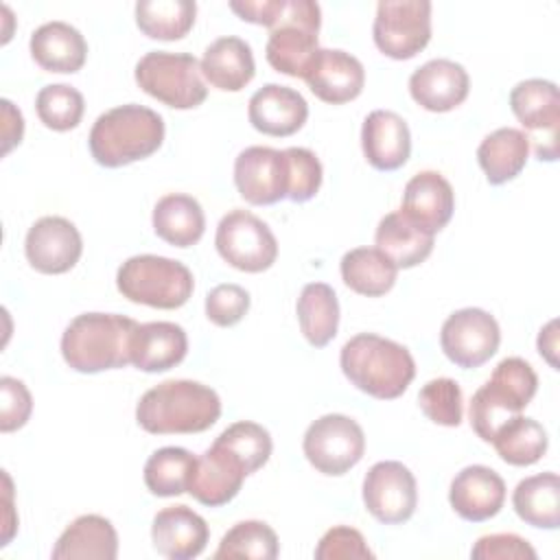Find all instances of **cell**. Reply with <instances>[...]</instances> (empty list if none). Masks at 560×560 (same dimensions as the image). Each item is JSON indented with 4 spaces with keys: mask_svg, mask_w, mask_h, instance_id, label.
I'll return each mask as SVG.
<instances>
[{
    "mask_svg": "<svg viewBox=\"0 0 560 560\" xmlns=\"http://www.w3.org/2000/svg\"><path fill=\"white\" fill-rule=\"evenodd\" d=\"M221 416L219 394L188 378L164 381L142 394L136 407L138 424L153 435L201 433Z\"/></svg>",
    "mask_w": 560,
    "mask_h": 560,
    "instance_id": "cell-1",
    "label": "cell"
},
{
    "mask_svg": "<svg viewBox=\"0 0 560 560\" xmlns=\"http://www.w3.org/2000/svg\"><path fill=\"white\" fill-rule=\"evenodd\" d=\"M343 376L363 394L378 400L402 396L416 376L411 352L387 337L359 332L348 339L339 354Z\"/></svg>",
    "mask_w": 560,
    "mask_h": 560,
    "instance_id": "cell-2",
    "label": "cell"
},
{
    "mask_svg": "<svg viewBox=\"0 0 560 560\" xmlns=\"http://www.w3.org/2000/svg\"><path fill=\"white\" fill-rule=\"evenodd\" d=\"M164 142V120L151 107L127 103L101 114L90 129V153L105 168L153 155Z\"/></svg>",
    "mask_w": 560,
    "mask_h": 560,
    "instance_id": "cell-3",
    "label": "cell"
},
{
    "mask_svg": "<svg viewBox=\"0 0 560 560\" xmlns=\"http://www.w3.org/2000/svg\"><path fill=\"white\" fill-rule=\"evenodd\" d=\"M138 322L116 313L77 315L61 335L63 361L81 374H96L131 363Z\"/></svg>",
    "mask_w": 560,
    "mask_h": 560,
    "instance_id": "cell-4",
    "label": "cell"
},
{
    "mask_svg": "<svg viewBox=\"0 0 560 560\" xmlns=\"http://www.w3.org/2000/svg\"><path fill=\"white\" fill-rule=\"evenodd\" d=\"M536 389L538 376L525 359L508 357L499 361L490 378L472 394L468 409L472 431L483 442H492L499 427L532 402Z\"/></svg>",
    "mask_w": 560,
    "mask_h": 560,
    "instance_id": "cell-5",
    "label": "cell"
},
{
    "mask_svg": "<svg viewBox=\"0 0 560 560\" xmlns=\"http://www.w3.org/2000/svg\"><path fill=\"white\" fill-rule=\"evenodd\" d=\"M116 287L133 304L173 311L188 302L195 289L190 269L173 258L140 254L127 258L116 273Z\"/></svg>",
    "mask_w": 560,
    "mask_h": 560,
    "instance_id": "cell-6",
    "label": "cell"
},
{
    "mask_svg": "<svg viewBox=\"0 0 560 560\" xmlns=\"http://www.w3.org/2000/svg\"><path fill=\"white\" fill-rule=\"evenodd\" d=\"M133 77L149 96L173 109L199 107L208 96L199 59L190 52L151 50L136 63Z\"/></svg>",
    "mask_w": 560,
    "mask_h": 560,
    "instance_id": "cell-7",
    "label": "cell"
},
{
    "mask_svg": "<svg viewBox=\"0 0 560 560\" xmlns=\"http://www.w3.org/2000/svg\"><path fill=\"white\" fill-rule=\"evenodd\" d=\"M322 26V9L313 0H284V11L271 28L265 55L273 70L287 77L304 79L311 68L319 44L317 33Z\"/></svg>",
    "mask_w": 560,
    "mask_h": 560,
    "instance_id": "cell-8",
    "label": "cell"
},
{
    "mask_svg": "<svg viewBox=\"0 0 560 560\" xmlns=\"http://www.w3.org/2000/svg\"><path fill=\"white\" fill-rule=\"evenodd\" d=\"M510 107L540 162L558 160L560 92L553 81L525 79L510 92Z\"/></svg>",
    "mask_w": 560,
    "mask_h": 560,
    "instance_id": "cell-9",
    "label": "cell"
},
{
    "mask_svg": "<svg viewBox=\"0 0 560 560\" xmlns=\"http://www.w3.org/2000/svg\"><path fill=\"white\" fill-rule=\"evenodd\" d=\"M219 256L245 273L267 271L278 258V241L271 228L249 210H230L217 225Z\"/></svg>",
    "mask_w": 560,
    "mask_h": 560,
    "instance_id": "cell-10",
    "label": "cell"
},
{
    "mask_svg": "<svg viewBox=\"0 0 560 560\" xmlns=\"http://www.w3.org/2000/svg\"><path fill=\"white\" fill-rule=\"evenodd\" d=\"M308 464L328 477L346 475L365 453V435L357 420L343 413H326L308 424L302 440Z\"/></svg>",
    "mask_w": 560,
    "mask_h": 560,
    "instance_id": "cell-11",
    "label": "cell"
},
{
    "mask_svg": "<svg viewBox=\"0 0 560 560\" xmlns=\"http://www.w3.org/2000/svg\"><path fill=\"white\" fill-rule=\"evenodd\" d=\"M376 48L392 59L416 57L431 39L429 0H381L372 26Z\"/></svg>",
    "mask_w": 560,
    "mask_h": 560,
    "instance_id": "cell-12",
    "label": "cell"
},
{
    "mask_svg": "<svg viewBox=\"0 0 560 560\" xmlns=\"http://www.w3.org/2000/svg\"><path fill=\"white\" fill-rule=\"evenodd\" d=\"M501 343L497 319L483 308H459L451 313L440 330V346L446 359L459 368H479L494 357Z\"/></svg>",
    "mask_w": 560,
    "mask_h": 560,
    "instance_id": "cell-13",
    "label": "cell"
},
{
    "mask_svg": "<svg viewBox=\"0 0 560 560\" xmlns=\"http://www.w3.org/2000/svg\"><path fill=\"white\" fill-rule=\"evenodd\" d=\"M363 503L383 525H400L409 521L418 505L413 472L396 459L376 462L363 479Z\"/></svg>",
    "mask_w": 560,
    "mask_h": 560,
    "instance_id": "cell-14",
    "label": "cell"
},
{
    "mask_svg": "<svg viewBox=\"0 0 560 560\" xmlns=\"http://www.w3.org/2000/svg\"><path fill=\"white\" fill-rule=\"evenodd\" d=\"M234 184L252 206H271L287 199L289 164L284 151L271 147H247L234 160Z\"/></svg>",
    "mask_w": 560,
    "mask_h": 560,
    "instance_id": "cell-15",
    "label": "cell"
},
{
    "mask_svg": "<svg viewBox=\"0 0 560 560\" xmlns=\"http://www.w3.org/2000/svg\"><path fill=\"white\" fill-rule=\"evenodd\" d=\"M24 252L35 271L57 276L79 262L83 241L72 221L63 217H42L28 228Z\"/></svg>",
    "mask_w": 560,
    "mask_h": 560,
    "instance_id": "cell-16",
    "label": "cell"
},
{
    "mask_svg": "<svg viewBox=\"0 0 560 560\" xmlns=\"http://www.w3.org/2000/svg\"><path fill=\"white\" fill-rule=\"evenodd\" d=\"M247 477L245 464L225 446L212 442L197 462L188 481V494L201 505L221 508L230 503Z\"/></svg>",
    "mask_w": 560,
    "mask_h": 560,
    "instance_id": "cell-17",
    "label": "cell"
},
{
    "mask_svg": "<svg viewBox=\"0 0 560 560\" xmlns=\"http://www.w3.org/2000/svg\"><path fill=\"white\" fill-rule=\"evenodd\" d=\"M311 92L330 105L354 101L365 85L363 63L339 48H319L304 74Z\"/></svg>",
    "mask_w": 560,
    "mask_h": 560,
    "instance_id": "cell-18",
    "label": "cell"
},
{
    "mask_svg": "<svg viewBox=\"0 0 560 560\" xmlns=\"http://www.w3.org/2000/svg\"><path fill=\"white\" fill-rule=\"evenodd\" d=\"M453 210L455 192L442 173L420 171L407 182L400 212L422 232L435 236L442 228H446Z\"/></svg>",
    "mask_w": 560,
    "mask_h": 560,
    "instance_id": "cell-19",
    "label": "cell"
},
{
    "mask_svg": "<svg viewBox=\"0 0 560 560\" xmlns=\"http://www.w3.org/2000/svg\"><path fill=\"white\" fill-rule=\"evenodd\" d=\"M505 501V481L488 466L472 464L462 468L448 488V503L470 523H481L497 516Z\"/></svg>",
    "mask_w": 560,
    "mask_h": 560,
    "instance_id": "cell-20",
    "label": "cell"
},
{
    "mask_svg": "<svg viewBox=\"0 0 560 560\" xmlns=\"http://www.w3.org/2000/svg\"><path fill=\"white\" fill-rule=\"evenodd\" d=\"M247 118L256 131L273 138H287L304 127L308 105L298 90L267 83L252 94Z\"/></svg>",
    "mask_w": 560,
    "mask_h": 560,
    "instance_id": "cell-21",
    "label": "cell"
},
{
    "mask_svg": "<svg viewBox=\"0 0 560 560\" xmlns=\"http://www.w3.org/2000/svg\"><path fill=\"white\" fill-rule=\"evenodd\" d=\"M470 79L462 63L431 59L409 77L411 98L427 112H451L468 96Z\"/></svg>",
    "mask_w": 560,
    "mask_h": 560,
    "instance_id": "cell-22",
    "label": "cell"
},
{
    "mask_svg": "<svg viewBox=\"0 0 560 560\" xmlns=\"http://www.w3.org/2000/svg\"><path fill=\"white\" fill-rule=\"evenodd\" d=\"M210 538L208 523L188 505H168L160 510L151 525V540L158 553L171 560L197 558Z\"/></svg>",
    "mask_w": 560,
    "mask_h": 560,
    "instance_id": "cell-23",
    "label": "cell"
},
{
    "mask_svg": "<svg viewBox=\"0 0 560 560\" xmlns=\"http://www.w3.org/2000/svg\"><path fill=\"white\" fill-rule=\"evenodd\" d=\"M361 149L376 171L400 168L411 153V133L402 116L389 109H374L361 127Z\"/></svg>",
    "mask_w": 560,
    "mask_h": 560,
    "instance_id": "cell-24",
    "label": "cell"
},
{
    "mask_svg": "<svg viewBox=\"0 0 560 560\" xmlns=\"http://www.w3.org/2000/svg\"><path fill=\"white\" fill-rule=\"evenodd\" d=\"M186 352V330L175 322L138 324L131 339V365L149 374L179 365Z\"/></svg>",
    "mask_w": 560,
    "mask_h": 560,
    "instance_id": "cell-25",
    "label": "cell"
},
{
    "mask_svg": "<svg viewBox=\"0 0 560 560\" xmlns=\"http://www.w3.org/2000/svg\"><path fill=\"white\" fill-rule=\"evenodd\" d=\"M31 57L46 72L72 74L83 68L88 59V42L79 28L55 20L37 26L28 42Z\"/></svg>",
    "mask_w": 560,
    "mask_h": 560,
    "instance_id": "cell-26",
    "label": "cell"
},
{
    "mask_svg": "<svg viewBox=\"0 0 560 560\" xmlns=\"http://www.w3.org/2000/svg\"><path fill=\"white\" fill-rule=\"evenodd\" d=\"M203 79L223 92H238L243 90L256 72L252 46L236 37H219L214 39L206 50L199 61Z\"/></svg>",
    "mask_w": 560,
    "mask_h": 560,
    "instance_id": "cell-27",
    "label": "cell"
},
{
    "mask_svg": "<svg viewBox=\"0 0 560 560\" xmlns=\"http://www.w3.org/2000/svg\"><path fill=\"white\" fill-rule=\"evenodd\" d=\"M118 556V534L109 518L101 514L77 516L52 547L55 560H114Z\"/></svg>",
    "mask_w": 560,
    "mask_h": 560,
    "instance_id": "cell-28",
    "label": "cell"
},
{
    "mask_svg": "<svg viewBox=\"0 0 560 560\" xmlns=\"http://www.w3.org/2000/svg\"><path fill=\"white\" fill-rule=\"evenodd\" d=\"M151 221L153 232L173 247H192L206 230L201 203L184 192H171L158 199Z\"/></svg>",
    "mask_w": 560,
    "mask_h": 560,
    "instance_id": "cell-29",
    "label": "cell"
},
{
    "mask_svg": "<svg viewBox=\"0 0 560 560\" xmlns=\"http://www.w3.org/2000/svg\"><path fill=\"white\" fill-rule=\"evenodd\" d=\"M376 249H381L398 269L418 267L433 252V236L413 225L400 210L385 214L378 221Z\"/></svg>",
    "mask_w": 560,
    "mask_h": 560,
    "instance_id": "cell-30",
    "label": "cell"
},
{
    "mask_svg": "<svg viewBox=\"0 0 560 560\" xmlns=\"http://www.w3.org/2000/svg\"><path fill=\"white\" fill-rule=\"evenodd\" d=\"M527 155H529V140L516 127L494 129L481 140L477 149V162L486 173L488 184L492 186H501L514 179L525 168Z\"/></svg>",
    "mask_w": 560,
    "mask_h": 560,
    "instance_id": "cell-31",
    "label": "cell"
},
{
    "mask_svg": "<svg viewBox=\"0 0 560 560\" xmlns=\"http://www.w3.org/2000/svg\"><path fill=\"white\" fill-rule=\"evenodd\" d=\"M514 512L521 521L538 529L560 525V479L556 472H538L516 483L512 494Z\"/></svg>",
    "mask_w": 560,
    "mask_h": 560,
    "instance_id": "cell-32",
    "label": "cell"
},
{
    "mask_svg": "<svg viewBox=\"0 0 560 560\" xmlns=\"http://www.w3.org/2000/svg\"><path fill=\"white\" fill-rule=\"evenodd\" d=\"M341 280L359 295H385L398 276V267L376 247H354L341 258Z\"/></svg>",
    "mask_w": 560,
    "mask_h": 560,
    "instance_id": "cell-33",
    "label": "cell"
},
{
    "mask_svg": "<svg viewBox=\"0 0 560 560\" xmlns=\"http://www.w3.org/2000/svg\"><path fill=\"white\" fill-rule=\"evenodd\" d=\"M295 311L300 330L313 348H324L335 339L339 328V302L330 284H306L298 298Z\"/></svg>",
    "mask_w": 560,
    "mask_h": 560,
    "instance_id": "cell-34",
    "label": "cell"
},
{
    "mask_svg": "<svg viewBox=\"0 0 560 560\" xmlns=\"http://www.w3.org/2000/svg\"><path fill=\"white\" fill-rule=\"evenodd\" d=\"M490 444L505 464L532 466L547 453L549 438L538 420L518 413L499 427Z\"/></svg>",
    "mask_w": 560,
    "mask_h": 560,
    "instance_id": "cell-35",
    "label": "cell"
},
{
    "mask_svg": "<svg viewBox=\"0 0 560 560\" xmlns=\"http://www.w3.org/2000/svg\"><path fill=\"white\" fill-rule=\"evenodd\" d=\"M197 4L192 0H140L136 4V24L151 37L162 42L182 39L195 24Z\"/></svg>",
    "mask_w": 560,
    "mask_h": 560,
    "instance_id": "cell-36",
    "label": "cell"
},
{
    "mask_svg": "<svg viewBox=\"0 0 560 560\" xmlns=\"http://www.w3.org/2000/svg\"><path fill=\"white\" fill-rule=\"evenodd\" d=\"M197 457L182 446L158 448L144 464V486L155 497H177L188 492V481Z\"/></svg>",
    "mask_w": 560,
    "mask_h": 560,
    "instance_id": "cell-37",
    "label": "cell"
},
{
    "mask_svg": "<svg viewBox=\"0 0 560 560\" xmlns=\"http://www.w3.org/2000/svg\"><path fill=\"white\" fill-rule=\"evenodd\" d=\"M278 536L262 521H241L232 525L214 551L217 560L228 558H254V560H273L278 558Z\"/></svg>",
    "mask_w": 560,
    "mask_h": 560,
    "instance_id": "cell-38",
    "label": "cell"
},
{
    "mask_svg": "<svg viewBox=\"0 0 560 560\" xmlns=\"http://www.w3.org/2000/svg\"><path fill=\"white\" fill-rule=\"evenodd\" d=\"M35 112L48 129L70 131L81 122L85 101L77 88L68 83H50L37 92Z\"/></svg>",
    "mask_w": 560,
    "mask_h": 560,
    "instance_id": "cell-39",
    "label": "cell"
},
{
    "mask_svg": "<svg viewBox=\"0 0 560 560\" xmlns=\"http://www.w3.org/2000/svg\"><path fill=\"white\" fill-rule=\"evenodd\" d=\"M214 442L230 448L245 464L247 475L262 468L273 448L269 431L262 424L252 422V420H238V422L230 424L228 429H223L219 433V438Z\"/></svg>",
    "mask_w": 560,
    "mask_h": 560,
    "instance_id": "cell-40",
    "label": "cell"
},
{
    "mask_svg": "<svg viewBox=\"0 0 560 560\" xmlns=\"http://www.w3.org/2000/svg\"><path fill=\"white\" fill-rule=\"evenodd\" d=\"M418 405L422 413L442 427H457L464 413V398L457 381L448 376L433 378L422 385L418 394Z\"/></svg>",
    "mask_w": 560,
    "mask_h": 560,
    "instance_id": "cell-41",
    "label": "cell"
},
{
    "mask_svg": "<svg viewBox=\"0 0 560 560\" xmlns=\"http://www.w3.org/2000/svg\"><path fill=\"white\" fill-rule=\"evenodd\" d=\"M287 164H289V192L287 199L295 203H304L313 199L322 186V162L311 149L304 147H289L284 149Z\"/></svg>",
    "mask_w": 560,
    "mask_h": 560,
    "instance_id": "cell-42",
    "label": "cell"
},
{
    "mask_svg": "<svg viewBox=\"0 0 560 560\" xmlns=\"http://www.w3.org/2000/svg\"><path fill=\"white\" fill-rule=\"evenodd\" d=\"M249 311V293L238 284H217L206 295V317L221 328L238 324Z\"/></svg>",
    "mask_w": 560,
    "mask_h": 560,
    "instance_id": "cell-43",
    "label": "cell"
},
{
    "mask_svg": "<svg viewBox=\"0 0 560 560\" xmlns=\"http://www.w3.org/2000/svg\"><path fill=\"white\" fill-rule=\"evenodd\" d=\"M317 560H348V558H374L363 534L348 525L330 527L315 547Z\"/></svg>",
    "mask_w": 560,
    "mask_h": 560,
    "instance_id": "cell-44",
    "label": "cell"
},
{
    "mask_svg": "<svg viewBox=\"0 0 560 560\" xmlns=\"http://www.w3.org/2000/svg\"><path fill=\"white\" fill-rule=\"evenodd\" d=\"M33 411V398L28 387L13 378L2 376L0 378V431L11 433L26 424Z\"/></svg>",
    "mask_w": 560,
    "mask_h": 560,
    "instance_id": "cell-45",
    "label": "cell"
},
{
    "mask_svg": "<svg viewBox=\"0 0 560 560\" xmlns=\"http://www.w3.org/2000/svg\"><path fill=\"white\" fill-rule=\"evenodd\" d=\"M475 560H536L534 547L518 534H488L481 536L472 549Z\"/></svg>",
    "mask_w": 560,
    "mask_h": 560,
    "instance_id": "cell-46",
    "label": "cell"
},
{
    "mask_svg": "<svg viewBox=\"0 0 560 560\" xmlns=\"http://www.w3.org/2000/svg\"><path fill=\"white\" fill-rule=\"evenodd\" d=\"M230 9L243 22L273 28L284 11V0H232Z\"/></svg>",
    "mask_w": 560,
    "mask_h": 560,
    "instance_id": "cell-47",
    "label": "cell"
},
{
    "mask_svg": "<svg viewBox=\"0 0 560 560\" xmlns=\"http://www.w3.org/2000/svg\"><path fill=\"white\" fill-rule=\"evenodd\" d=\"M2 105V155H7L15 144L22 142L24 136V118L20 114V109L13 107V103L9 98L0 101Z\"/></svg>",
    "mask_w": 560,
    "mask_h": 560,
    "instance_id": "cell-48",
    "label": "cell"
},
{
    "mask_svg": "<svg viewBox=\"0 0 560 560\" xmlns=\"http://www.w3.org/2000/svg\"><path fill=\"white\" fill-rule=\"evenodd\" d=\"M558 322L551 319L545 328H540V335H538V352L540 357L547 359V363L551 368L558 370V359H556V352H558Z\"/></svg>",
    "mask_w": 560,
    "mask_h": 560,
    "instance_id": "cell-49",
    "label": "cell"
},
{
    "mask_svg": "<svg viewBox=\"0 0 560 560\" xmlns=\"http://www.w3.org/2000/svg\"><path fill=\"white\" fill-rule=\"evenodd\" d=\"M2 479H4V508H7L4 532H2V547H4V545H9V540L15 534L18 518H13V492H11V477L7 475V470H2Z\"/></svg>",
    "mask_w": 560,
    "mask_h": 560,
    "instance_id": "cell-50",
    "label": "cell"
}]
</instances>
